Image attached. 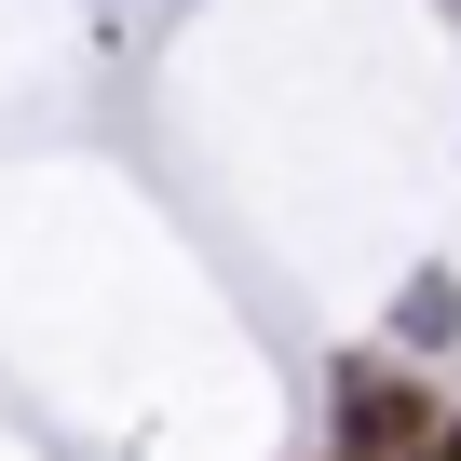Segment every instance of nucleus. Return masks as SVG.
Instances as JSON below:
<instances>
[{"label":"nucleus","mask_w":461,"mask_h":461,"mask_svg":"<svg viewBox=\"0 0 461 461\" xmlns=\"http://www.w3.org/2000/svg\"><path fill=\"white\" fill-rule=\"evenodd\" d=\"M420 447H434V393H420V366L353 353V366H339V461H420Z\"/></svg>","instance_id":"obj_1"},{"label":"nucleus","mask_w":461,"mask_h":461,"mask_svg":"<svg viewBox=\"0 0 461 461\" xmlns=\"http://www.w3.org/2000/svg\"><path fill=\"white\" fill-rule=\"evenodd\" d=\"M393 326H407V353H434V339L461 326V299H447V285H407V312H393Z\"/></svg>","instance_id":"obj_2"}]
</instances>
